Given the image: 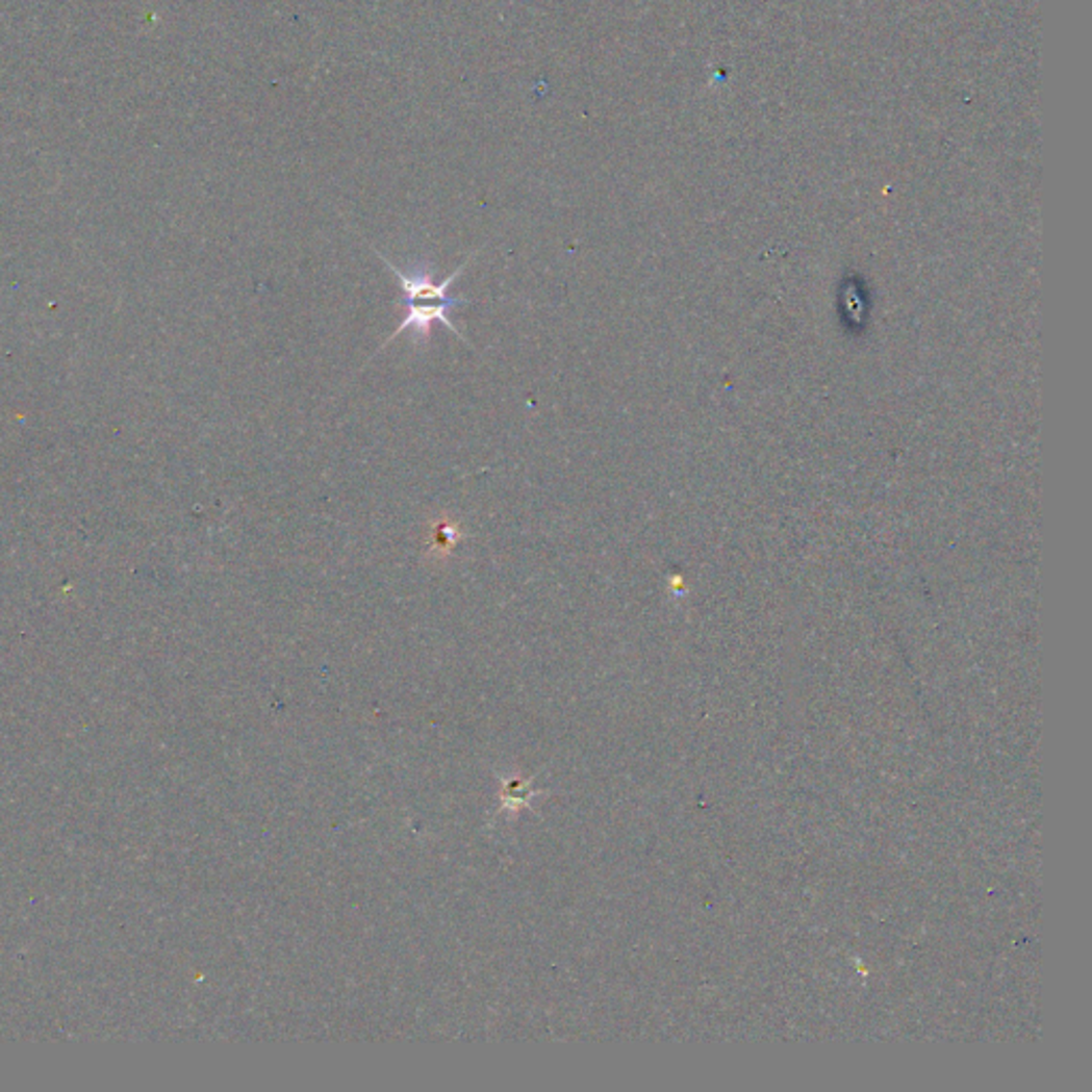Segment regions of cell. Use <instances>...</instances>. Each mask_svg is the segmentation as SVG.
Instances as JSON below:
<instances>
[{
	"label": "cell",
	"instance_id": "cell-1",
	"mask_svg": "<svg viewBox=\"0 0 1092 1092\" xmlns=\"http://www.w3.org/2000/svg\"><path fill=\"white\" fill-rule=\"evenodd\" d=\"M376 254L380 256L382 263L398 276V282L402 286V290L406 293V305H433V303H469V299H463V297H449L447 290L449 286L463 274V270L472 263V258L476 256V252L472 256H467L463 263L459 265L457 272H453L447 280L442 282H435L433 278V270L429 263H414L410 272H402L396 263H390V260L380 254L376 250Z\"/></svg>",
	"mask_w": 1092,
	"mask_h": 1092
},
{
	"label": "cell",
	"instance_id": "cell-2",
	"mask_svg": "<svg viewBox=\"0 0 1092 1092\" xmlns=\"http://www.w3.org/2000/svg\"><path fill=\"white\" fill-rule=\"evenodd\" d=\"M423 538H425V557L431 559L433 563H442L451 557V553L465 538V534H463L459 520L445 514L429 523V530Z\"/></svg>",
	"mask_w": 1092,
	"mask_h": 1092
}]
</instances>
